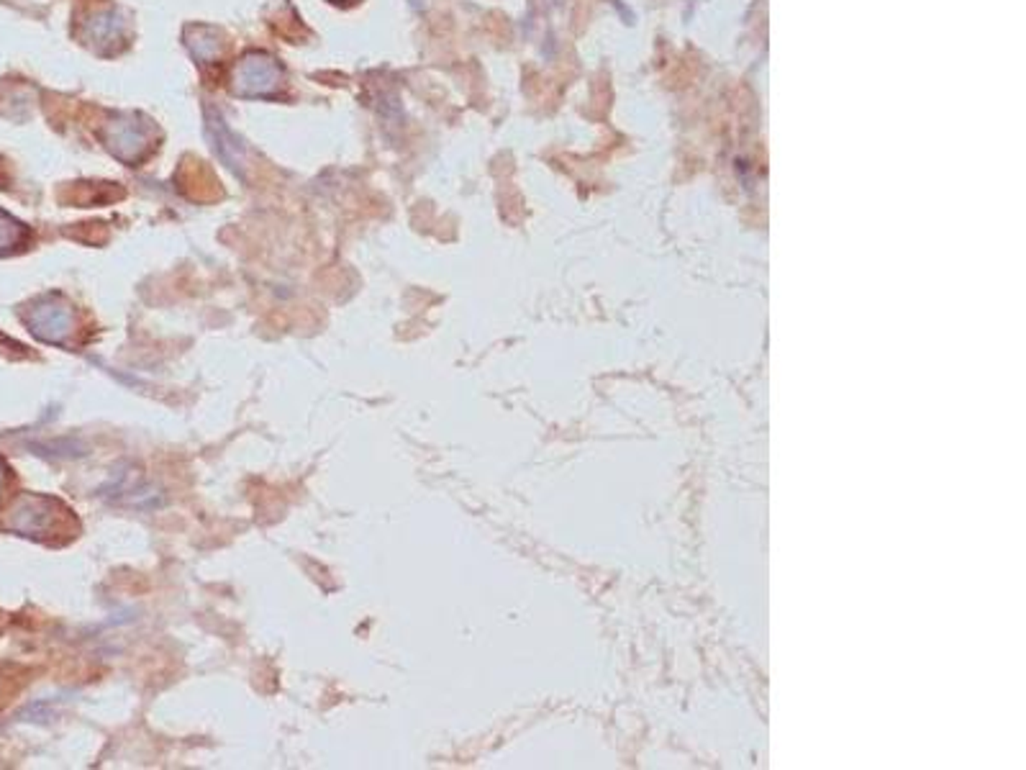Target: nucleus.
I'll return each mask as SVG.
<instances>
[{
    "instance_id": "obj_1",
    "label": "nucleus",
    "mask_w": 1026,
    "mask_h": 770,
    "mask_svg": "<svg viewBox=\"0 0 1026 770\" xmlns=\"http://www.w3.org/2000/svg\"><path fill=\"white\" fill-rule=\"evenodd\" d=\"M3 527L49 547H65L80 535V519L70 506L44 493H19L5 512Z\"/></svg>"
},
{
    "instance_id": "obj_2",
    "label": "nucleus",
    "mask_w": 1026,
    "mask_h": 770,
    "mask_svg": "<svg viewBox=\"0 0 1026 770\" xmlns=\"http://www.w3.org/2000/svg\"><path fill=\"white\" fill-rule=\"evenodd\" d=\"M26 329L44 345L62 350H80L91 339V329L83 327L77 306L65 293H42L21 308Z\"/></svg>"
},
{
    "instance_id": "obj_3",
    "label": "nucleus",
    "mask_w": 1026,
    "mask_h": 770,
    "mask_svg": "<svg viewBox=\"0 0 1026 770\" xmlns=\"http://www.w3.org/2000/svg\"><path fill=\"white\" fill-rule=\"evenodd\" d=\"M282 83V70L280 65L270 57V54H262V52H252L247 54L233 72V93L244 95V98H267V95H275V91L280 88Z\"/></svg>"
},
{
    "instance_id": "obj_4",
    "label": "nucleus",
    "mask_w": 1026,
    "mask_h": 770,
    "mask_svg": "<svg viewBox=\"0 0 1026 770\" xmlns=\"http://www.w3.org/2000/svg\"><path fill=\"white\" fill-rule=\"evenodd\" d=\"M106 147L108 152L126 164H139L149 152H152V139L149 129L137 123V116L118 118L116 123L108 126L106 134Z\"/></svg>"
},
{
    "instance_id": "obj_5",
    "label": "nucleus",
    "mask_w": 1026,
    "mask_h": 770,
    "mask_svg": "<svg viewBox=\"0 0 1026 770\" xmlns=\"http://www.w3.org/2000/svg\"><path fill=\"white\" fill-rule=\"evenodd\" d=\"M31 244V229L8 210L0 209V257L19 255Z\"/></svg>"
},
{
    "instance_id": "obj_6",
    "label": "nucleus",
    "mask_w": 1026,
    "mask_h": 770,
    "mask_svg": "<svg viewBox=\"0 0 1026 770\" xmlns=\"http://www.w3.org/2000/svg\"><path fill=\"white\" fill-rule=\"evenodd\" d=\"M118 34V19L116 13H103L98 16L93 24V39L98 42H106V39H114Z\"/></svg>"
},
{
    "instance_id": "obj_7",
    "label": "nucleus",
    "mask_w": 1026,
    "mask_h": 770,
    "mask_svg": "<svg viewBox=\"0 0 1026 770\" xmlns=\"http://www.w3.org/2000/svg\"><path fill=\"white\" fill-rule=\"evenodd\" d=\"M8 465H5V460L0 457V501H3V493H5V486H8Z\"/></svg>"
},
{
    "instance_id": "obj_8",
    "label": "nucleus",
    "mask_w": 1026,
    "mask_h": 770,
    "mask_svg": "<svg viewBox=\"0 0 1026 770\" xmlns=\"http://www.w3.org/2000/svg\"><path fill=\"white\" fill-rule=\"evenodd\" d=\"M331 3H342V0H331Z\"/></svg>"
}]
</instances>
